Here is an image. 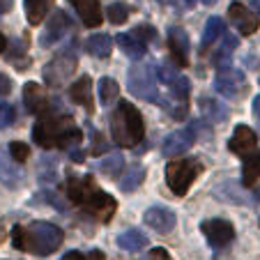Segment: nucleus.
I'll use <instances>...</instances> for the list:
<instances>
[{
	"label": "nucleus",
	"instance_id": "nucleus-23",
	"mask_svg": "<svg viewBox=\"0 0 260 260\" xmlns=\"http://www.w3.org/2000/svg\"><path fill=\"white\" fill-rule=\"evenodd\" d=\"M118 246L122 251H129V253H134V251H141L143 246L147 244V237L143 235L138 228H127V231H122L118 235Z\"/></svg>",
	"mask_w": 260,
	"mask_h": 260
},
{
	"label": "nucleus",
	"instance_id": "nucleus-43",
	"mask_svg": "<svg viewBox=\"0 0 260 260\" xmlns=\"http://www.w3.org/2000/svg\"><path fill=\"white\" fill-rule=\"evenodd\" d=\"M14 7V0H0V14H7Z\"/></svg>",
	"mask_w": 260,
	"mask_h": 260
},
{
	"label": "nucleus",
	"instance_id": "nucleus-48",
	"mask_svg": "<svg viewBox=\"0 0 260 260\" xmlns=\"http://www.w3.org/2000/svg\"><path fill=\"white\" fill-rule=\"evenodd\" d=\"M7 46V40H5V35H0V51H5Z\"/></svg>",
	"mask_w": 260,
	"mask_h": 260
},
{
	"label": "nucleus",
	"instance_id": "nucleus-24",
	"mask_svg": "<svg viewBox=\"0 0 260 260\" xmlns=\"http://www.w3.org/2000/svg\"><path fill=\"white\" fill-rule=\"evenodd\" d=\"M118 40V46L122 49V53L124 55H129L132 60H138V58H143L145 55V42H141L138 37H134L132 32H122V35H118L115 37Z\"/></svg>",
	"mask_w": 260,
	"mask_h": 260
},
{
	"label": "nucleus",
	"instance_id": "nucleus-33",
	"mask_svg": "<svg viewBox=\"0 0 260 260\" xmlns=\"http://www.w3.org/2000/svg\"><path fill=\"white\" fill-rule=\"evenodd\" d=\"M171 92H173V97L177 99V102H187V97H189V92H191V81L187 79V76H177L175 81L171 83Z\"/></svg>",
	"mask_w": 260,
	"mask_h": 260
},
{
	"label": "nucleus",
	"instance_id": "nucleus-28",
	"mask_svg": "<svg viewBox=\"0 0 260 260\" xmlns=\"http://www.w3.org/2000/svg\"><path fill=\"white\" fill-rule=\"evenodd\" d=\"M223 32H226V23L221 21V16H212V19L207 21L205 30H203V42H201V46H203V49H207V46H210L214 40H219Z\"/></svg>",
	"mask_w": 260,
	"mask_h": 260
},
{
	"label": "nucleus",
	"instance_id": "nucleus-26",
	"mask_svg": "<svg viewBox=\"0 0 260 260\" xmlns=\"http://www.w3.org/2000/svg\"><path fill=\"white\" fill-rule=\"evenodd\" d=\"M37 177H40L44 184H55V182H58V159H55L53 154H44V157L40 159Z\"/></svg>",
	"mask_w": 260,
	"mask_h": 260
},
{
	"label": "nucleus",
	"instance_id": "nucleus-51",
	"mask_svg": "<svg viewBox=\"0 0 260 260\" xmlns=\"http://www.w3.org/2000/svg\"><path fill=\"white\" fill-rule=\"evenodd\" d=\"M166 3H175V0H166Z\"/></svg>",
	"mask_w": 260,
	"mask_h": 260
},
{
	"label": "nucleus",
	"instance_id": "nucleus-52",
	"mask_svg": "<svg viewBox=\"0 0 260 260\" xmlns=\"http://www.w3.org/2000/svg\"><path fill=\"white\" fill-rule=\"evenodd\" d=\"M168 260H171V258H168Z\"/></svg>",
	"mask_w": 260,
	"mask_h": 260
},
{
	"label": "nucleus",
	"instance_id": "nucleus-19",
	"mask_svg": "<svg viewBox=\"0 0 260 260\" xmlns=\"http://www.w3.org/2000/svg\"><path fill=\"white\" fill-rule=\"evenodd\" d=\"M21 180H23V171L19 168V161L12 159V154H7L5 150H0V182L5 187L14 189L19 187Z\"/></svg>",
	"mask_w": 260,
	"mask_h": 260
},
{
	"label": "nucleus",
	"instance_id": "nucleus-39",
	"mask_svg": "<svg viewBox=\"0 0 260 260\" xmlns=\"http://www.w3.org/2000/svg\"><path fill=\"white\" fill-rule=\"evenodd\" d=\"M92 138H94V143H92V154H102L104 150H106V141H104V136L97 132V129H92Z\"/></svg>",
	"mask_w": 260,
	"mask_h": 260
},
{
	"label": "nucleus",
	"instance_id": "nucleus-3",
	"mask_svg": "<svg viewBox=\"0 0 260 260\" xmlns=\"http://www.w3.org/2000/svg\"><path fill=\"white\" fill-rule=\"evenodd\" d=\"M143 115L134 104L120 102L118 108L111 115V136L118 145L122 147H134L143 141Z\"/></svg>",
	"mask_w": 260,
	"mask_h": 260
},
{
	"label": "nucleus",
	"instance_id": "nucleus-10",
	"mask_svg": "<svg viewBox=\"0 0 260 260\" xmlns=\"http://www.w3.org/2000/svg\"><path fill=\"white\" fill-rule=\"evenodd\" d=\"M115 205H118V203H115L113 196H108V193L102 191V189H94V191L85 198V203L81 207L88 210L92 216H97L99 221H108L111 216H113Z\"/></svg>",
	"mask_w": 260,
	"mask_h": 260
},
{
	"label": "nucleus",
	"instance_id": "nucleus-8",
	"mask_svg": "<svg viewBox=\"0 0 260 260\" xmlns=\"http://www.w3.org/2000/svg\"><path fill=\"white\" fill-rule=\"evenodd\" d=\"M201 231H203V235L207 237V242H210L212 246H216V249L228 246L235 240V228H233V223H228V221H223V219L203 221Z\"/></svg>",
	"mask_w": 260,
	"mask_h": 260
},
{
	"label": "nucleus",
	"instance_id": "nucleus-9",
	"mask_svg": "<svg viewBox=\"0 0 260 260\" xmlns=\"http://www.w3.org/2000/svg\"><path fill=\"white\" fill-rule=\"evenodd\" d=\"M67 28H69L67 14H64L62 10H55L53 14L49 16V21H46L44 30H42V35H40V46L42 49H51L53 44H58V42L64 37Z\"/></svg>",
	"mask_w": 260,
	"mask_h": 260
},
{
	"label": "nucleus",
	"instance_id": "nucleus-32",
	"mask_svg": "<svg viewBox=\"0 0 260 260\" xmlns=\"http://www.w3.org/2000/svg\"><path fill=\"white\" fill-rule=\"evenodd\" d=\"M237 44H240V40H237L235 35H223V42H221V49L216 51V64H226L228 60H231V53L237 49Z\"/></svg>",
	"mask_w": 260,
	"mask_h": 260
},
{
	"label": "nucleus",
	"instance_id": "nucleus-25",
	"mask_svg": "<svg viewBox=\"0 0 260 260\" xmlns=\"http://www.w3.org/2000/svg\"><path fill=\"white\" fill-rule=\"evenodd\" d=\"M25 3V16H28L30 25H37L44 21V16L49 14L53 0H23Z\"/></svg>",
	"mask_w": 260,
	"mask_h": 260
},
{
	"label": "nucleus",
	"instance_id": "nucleus-36",
	"mask_svg": "<svg viewBox=\"0 0 260 260\" xmlns=\"http://www.w3.org/2000/svg\"><path fill=\"white\" fill-rule=\"evenodd\" d=\"M14 120H16L14 108H12L10 104H0V129H7Z\"/></svg>",
	"mask_w": 260,
	"mask_h": 260
},
{
	"label": "nucleus",
	"instance_id": "nucleus-41",
	"mask_svg": "<svg viewBox=\"0 0 260 260\" xmlns=\"http://www.w3.org/2000/svg\"><path fill=\"white\" fill-rule=\"evenodd\" d=\"M23 51H25V42H21V44H19V42H14V44H12V49H10V53H7V55H10L7 60L16 62V55H21Z\"/></svg>",
	"mask_w": 260,
	"mask_h": 260
},
{
	"label": "nucleus",
	"instance_id": "nucleus-31",
	"mask_svg": "<svg viewBox=\"0 0 260 260\" xmlns=\"http://www.w3.org/2000/svg\"><path fill=\"white\" fill-rule=\"evenodd\" d=\"M260 177V150L244 164V187H253Z\"/></svg>",
	"mask_w": 260,
	"mask_h": 260
},
{
	"label": "nucleus",
	"instance_id": "nucleus-1",
	"mask_svg": "<svg viewBox=\"0 0 260 260\" xmlns=\"http://www.w3.org/2000/svg\"><path fill=\"white\" fill-rule=\"evenodd\" d=\"M64 233L55 223L49 221H35L30 226H16L12 231V244L19 251H28L35 255H51L60 249Z\"/></svg>",
	"mask_w": 260,
	"mask_h": 260
},
{
	"label": "nucleus",
	"instance_id": "nucleus-4",
	"mask_svg": "<svg viewBox=\"0 0 260 260\" xmlns=\"http://www.w3.org/2000/svg\"><path fill=\"white\" fill-rule=\"evenodd\" d=\"M201 171H203V166L196 159H177V161H171L166 166V184L171 187V191L175 196H184Z\"/></svg>",
	"mask_w": 260,
	"mask_h": 260
},
{
	"label": "nucleus",
	"instance_id": "nucleus-20",
	"mask_svg": "<svg viewBox=\"0 0 260 260\" xmlns=\"http://www.w3.org/2000/svg\"><path fill=\"white\" fill-rule=\"evenodd\" d=\"M23 104L30 113H35V115L49 113V111H46V94H44V90H42V85H37V83L23 85Z\"/></svg>",
	"mask_w": 260,
	"mask_h": 260
},
{
	"label": "nucleus",
	"instance_id": "nucleus-12",
	"mask_svg": "<svg viewBox=\"0 0 260 260\" xmlns=\"http://www.w3.org/2000/svg\"><path fill=\"white\" fill-rule=\"evenodd\" d=\"M143 221H145L154 233H159V235L171 233L177 223L173 210H168V207H150V210H145V214H143Z\"/></svg>",
	"mask_w": 260,
	"mask_h": 260
},
{
	"label": "nucleus",
	"instance_id": "nucleus-38",
	"mask_svg": "<svg viewBox=\"0 0 260 260\" xmlns=\"http://www.w3.org/2000/svg\"><path fill=\"white\" fill-rule=\"evenodd\" d=\"M177 76H180V74H177L175 69L171 67V64H161V67H159V79H161L164 83H168V85H171L173 81L177 79Z\"/></svg>",
	"mask_w": 260,
	"mask_h": 260
},
{
	"label": "nucleus",
	"instance_id": "nucleus-40",
	"mask_svg": "<svg viewBox=\"0 0 260 260\" xmlns=\"http://www.w3.org/2000/svg\"><path fill=\"white\" fill-rule=\"evenodd\" d=\"M10 92H12V81H10V76L0 74V97H7Z\"/></svg>",
	"mask_w": 260,
	"mask_h": 260
},
{
	"label": "nucleus",
	"instance_id": "nucleus-2",
	"mask_svg": "<svg viewBox=\"0 0 260 260\" xmlns=\"http://www.w3.org/2000/svg\"><path fill=\"white\" fill-rule=\"evenodd\" d=\"M83 134L81 129L74 127V120L69 115H46L35 124L32 129V141L44 150H53V147H64L72 150L74 145H79Z\"/></svg>",
	"mask_w": 260,
	"mask_h": 260
},
{
	"label": "nucleus",
	"instance_id": "nucleus-21",
	"mask_svg": "<svg viewBox=\"0 0 260 260\" xmlns=\"http://www.w3.org/2000/svg\"><path fill=\"white\" fill-rule=\"evenodd\" d=\"M198 108H201V113L205 115L207 120H212V122H226L228 115H231L228 106H223V104L214 97H201L198 99Z\"/></svg>",
	"mask_w": 260,
	"mask_h": 260
},
{
	"label": "nucleus",
	"instance_id": "nucleus-50",
	"mask_svg": "<svg viewBox=\"0 0 260 260\" xmlns=\"http://www.w3.org/2000/svg\"><path fill=\"white\" fill-rule=\"evenodd\" d=\"M203 5H214V0H203Z\"/></svg>",
	"mask_w": 260,
	"mask_h": 260
},
{
	"label": "nucleus",
	"instance_id": "nucleus-35",
	"mask_svg": "<svg viewBox=\"0 0 260 260\" xmlns=\"http://www.w3.org/2000/svg\"><path fill=\"white\" fill-rule=\"evenodd\" d=\"M10 154H12V159H16V161H25V159L30 157V150H28V145L25 143H19V141H14V143H10Z\"/></svg>",
	"mask_w": 260,
	"mask_h": 260
},
{
	"label": "nucleus",
	"instance_id": "nucleus-14",
	"mask_svg": "<svg viewBox=\"0 0 260 260\" xmlns=\"http://www.w3.org/2000/svg\"><path fill=\"white\" fill-rule=\"evenodd\" d=\"M228 16H231L233 25L240 30V35H253L255 30H258V25H260L258 16H255L249 7L240 5V3H233L231 10H228Z\"/></svg>",
	"mask_w": 260,
	"mask_h": 260
},
{
	"label": "nucleus",
	"instance_id": "nucleus-30",
	"mask_svg": "<svg viewBox=\"0 0 260 260\" xmlns=\"http://www.w3.org/2000/svg\"><path fill=\"white\" fill-rule=\"evenodd\" d=\"M122 168H124V159H122V154H118V152L108 154V157L99 164V171H102L106 177H118Z\"/></svg>",
	"mask_w": 260,
	"mask_h": 260
},
{
	"label": "nucleus",
	"instance_id": "nucleus-37",
	"mask_svg": "<svg viewBox=\"0 0 260 260\" xmlns=\"http://www.w3.org/2000/svg\"><path fill=\"white\" fill-rule=\"evenodd\" d=\"M134 37H143V42H152L154 37H157V32H154L152 25H138V28L132 30Z\"/></svg>",
	"mask_w": 260,
	"mask_h": 260
},
{
	"label": "nucleus",
	"instance_id": "nucleus-42",
	"mask_svg": "<svg viewBox=\"0 0 260 260\" xmlns=\"http://www.w3.org/2000/svg\"><path fill=\"white\" fill-rule=\"evenodd\" d=\"M46 198H49V203H51V205H53V207H58V210H60V212H67V207H64L62 198H60V196H58V193L49 191V193H46Z\"/></svg>",
	"mask_w": 260,
	"mask_h": 260
},
{
	"label": "nucleus",
	"instance_id": "nucleus-6",
	"mask_svg": "<svg viewBox=\"0 0 260 260\" xmlns=\"http://www.w3.org/2000/svg\"><path fill=\"white\" fill-rule=\"evenodd\" d=\"M76 64H79L76 51L69 49V51L58 53L51 62L44 64V69H42V76H44L46 85H51V88H60V85H64L69 79H72Z\"/></svg>",
	"mask_w": 260,
	"mask_h": 260
},
{
	"label": "nucleus",
	"instance_id": "nucleus-22",
	"mask_svg": "<svg viewBox=\"0 0 260 260\" xmlns=\"http://www.w3.org/2000/svg\"><path fill=\"white\" fill-rule=\"evenodd\" d=\"M85 49H88L90 55H94V58L99 60H106L111 58V51H113V40L108 37V35H92V37H88L85 40Z\"/></svg>",
	"mask_w": 260,
	"mask_h": 260
},
{
	"label": "nucleus",
	"instance_id": "nucleus-5",
	"mask_svg": "<svg viewBox=\"0 0 260 260\" xmlns=\"http://www.w3.org/2000/svg\"><path fill=\"white\" fill-rule=\"evenodd\" d=\"M127 85L132 94L145 99V102H159V90H157V74H154L152 64L136 62L127 74Z\"/></svg>",
	"mask_w": 260,
	"mask_h": 260
},
{
	"label": "nucleus",
	"instance_id": "nucleus-47",
	"mask_svg": "<svg viewBox=\"0 0 260 260\" xmlns=\"http://www.w3.org/2000/svg\"><path fill=\"white\" fill-rule=\"evenodd\" d=\"M253 115H255V118L260 120V94H258V97L253 99Z\"/></svg>",
	"mask_w": 260,
	"mask_h": 260
},
{
	"label": "nucleus",
	"instance_id": "nucleus-45",
	"mask_svg": "<svg viewBox=\"0 0 260 260\" xmlns=\"http://www.w3.org/2000/svg\"><path fill=\"white\" fill-rule=\"evenodd\" d=\"M62 260H85V255L81 253V251H69V253L64 255Z\"/></svg>",
	"mask_w": 260,
	"mask_h": 260
},
{
	"label": "nucleus",
	"instance_id": "nucleus-34",
	"mask_svg": "<svg viewBox=\"0 0 260 260\" xmlns=\"http://www.w3.org/2000/svg\"><path fill=\"white\" fill-rule=\"evenodd\" d=\"M106 16H108V21H111V23L118 25V23H124V21H127L129 10H127V5H124V3H113V5H108Z\"/></svg>",
	"mask_w": 260,
	"mask_h": 260
},
{
	"label": "nucleus",
	"instance_id": "nucleus-16",
	"mask_svg": "<svg viewBox=\"0 0 260 260\" xmlns=\"http://www.w3.org/2000/svg\"><path fill=\"white\" fill-rule=\"evenodd\" d=\"M69 3L74 5V10L79 12L83 25H88V28H97V25L104 23L99 0H69Z\"/></svg>",
	"mask_w": 260,
	"mask_h": 260
},
{
	"label": "nucleus",
	"instance_id": "nucleus-29",
	"mask_svg": "<svg viewBox=\"0 0 260 260\" xmlns=\"http://www.w3.org/2000/svg\"><path fill=\"white\" fill-rule=\"evenodd\" d=\"M99 102L104 104V106H111V104L118 99V94H120V85H118V81H113V79H102L99 81Z\"/></svg>",
	"mask_w": 260,
	"mask_h": 260
},
{
	"label": "nucleus",
	"instance_id": "nucleus-13",
	"mask_svg": "<svg viewBox=\"0 0 260 260\" xmlns=\"http://www.w3.org/2000/svg\"><path fill=\"white\" fill-rule=\"evenodd\" d=\"M255 145H258V136H255V132L251 127H246V124H240V127L235 129V134L231 136V141H228L231 152L240 154V157H249L255 150Z\"/></svg>",
	"mask_w": 260,
	"mask_h": 260
},
{
	"label": "nucleus",
	"instance_id": "nucleus-17",
	"mask_svg": "<svg viewBox=\"0 0 260 260\" xmlns=\"http://www.w3.org/2000/svg\"><path fill=\"white\" fill-rule=\"evenodd\" d=\"M168 51L171 58L177 64H187V55H189V37L182 28H171L168 30Z\"/></svg>",
	"mask_w": 260,
	"mask_h": 260
},
{
	"label": "nucleus",
	"instance_id": "nucleus-49",
	"mask_svg": "<svg viewBox=\"0 0 260 260\" xmlns=\"http://www.w3.org/2000/svg\"><path fill=\"white\" fill-rule=\"evenodd\" d=\"M253 10H255V12H258V14H260V3H253Z\"/></svg>",
	"mask_w": 260,
	"mask_h": 260
},
{
	"label": "nucleus",
	"instance_id": "nucleus-46",
	"mask_svg": "<svg viewBox=\"0 0 260 260\" xmlns=\"http://www.w3.org/2000/svg\"><path fill=\"white\" fill-rule=\"evenodd\" d=\"M69 159H72V161H83V152H79V147H76V150L69 152Z\"/></svg>",
	"mask_w": 260,
	"mask_h": 260
},
{
	"label": "nucleus",
	"instance_id": "nucleus-27",
	"mask_svg": "<svg viewBox=\"0 0 260 260\" xmlns=\"http://www.w3.org/2000/svg\"><path fill=\"white\" fill-rule=\"evenodd\" d=\"M143 180H145V168L143 166H129L127 168V173H124V177L122 180H120V189H122V191H136L138 187H141L143 184Z\"/></svg>",
	"mask_w": 260,
	"mask_h": 260
},
{
	"label": "nucleus",
	"instance_id": "nucleus-11",
	"mask_svg": "<svg viewBox=\"0 0 260 260\" xmlns=\"http://www.w3.org/2000/svg\"><path fill=\"white\" fill-rule=\"evenodd\" d=\"M193 141H196L193 127L191 129H180V132H173V134H168L166 141H164L161 152L166 154V157H180V154H184L189 147L193 145Z\"/></svg>",
	"mask_w": 260,
	"mask_h": 260
},
{
	"label": "nucleus",
	"instance_id": "nucleus-44",
	"mask_svg": "<svg viewBox=\"0 0 260 260\" xmlns=\"http://www.w3.org/2000/svg\"><path fill=\"white\" fill-rule=\"evenodd\" d=\"M150 255H152V260H168V253L164 249H154Z\"/></svg>",
	"mask_w": 260,
	"mask_h": 260
},
{
	"label": "nucleus",
	"instance_id": "nucleus-18",
	"mask_svg": "<svg viewBox=\"0 0 260 260\" xmlns=\"http://www.w3.org/2000/svg\"><path fill=\"white\" fill-rule=\"evenodd\" d=\"M69 99L79 106L88 108V113H94V104H92V79L90 76H81L79 81H74L69 88Z\"/></svg>",
	"mask_w": 260,
	"mask_h": 260
},
{
	"label": "nucleus",
	"instance_id": "nucleus-7",
	"mask_svg": "<svg viewBox=\"0 0 260 260\" xmlns=\"http://www.w3.org/2000/svg\"><path fill=\"white\" fill-rule=\"evenodd\" d=\"M214 90L226 99H240L242 92H246V76L237 69L223 67L214 76Z\"/></svg>",
	"mask_w": 260,
	"mask_h": 260
},
{
	"label": "nucleus",
	"instance_id": "nucleus-15",
	"mask_svg": "<svg viewBox=\"0 0 260 260\" xmlns=\"http://www.w3.org/2000/svg\"><path fill=\"white\" fill-rule=\"evenodd\" d=\"M94 189H99V187H97V182H94L92 175H83V177L72 175L67 180V196L74 205H83L85 198H88Z\"/></svg>",
	"mask_w": 260,
	"mask_h": 260
}]
</instances>
